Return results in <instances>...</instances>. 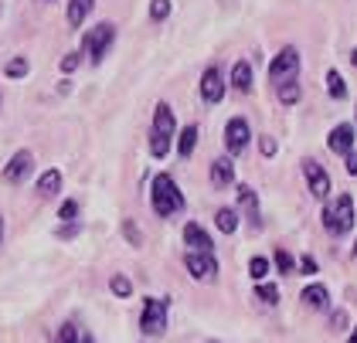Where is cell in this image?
I'll list each match as a JSON object with an SVG mask.
<instances>
[{
	"label": "cell",
	"mask_w": 357,
	"mask_h": 343,
	"mask_svg": "<svg viewBox=\"0 0 357 343\" xmlns=\"http://www.w3.org/2000/svg\"><path fill=\"white\" fill-rule=\"evenodd\" d=\"M327 235L333 238H344L354 231V221H357V208H354V197L351 194H337L333 201L324 204V214H320Z\"/></svg>",
	"instance_id": "cell-1"
},
{
	"label": "cell",
	"mask_w": 357,
	"mask_h": 343,
	"mask_svg": "<svg viewBox=\"0 0 357 343\" xmlns=\"http://www.w3.org/2000/svg\"><path fill=\"white\" fill-rule=\"evenodd\" d=\"M211 343H218V340H211Z\"/></svg>",
	"instance_id": "cell-45"
},
{
	"label": "cell",
	"mask_w": 357,
	"mask_h": 343,
	"mask_svg": "<svg viewBox=\"0 0 357 343\" xmlns=\"http://www.w3.org/2000/svg\"><path fill=\"white\" fill-rule=\"evenodd\" d=\"M55 343H82V340H79V330H75L72 323H65V326L58 330V340Z\"/></svg>",
	"instance_id": "cell-31"
},
{
	"label": "cell",
	"mask_w": 357,
	"mask_h": 343,
	"mask_svg": "<svg viewBox=\"0 0 357 343\" xmlns=\"http://www.w3.org/2000/svg\"><path fill=\"white\" fill-rule=\"evenodd\" d=\"M351 255H354V259H357V238H354V248H351Z\"/></svg>",
	"instance_id": "cell-41"
},
{
	"label": "cell",
	"mask_w": 357,
	"mask_h": 343,
	"mask_svg": "<svg viewBox=\"0 0 357 343\" xmlns=\"http://www.w3.org/2000/svg\"><path fill=\"white\" fill-rule=\"evenodd\" d=\"M31 170H34V153H31V150H17V153L10 157V163L3 167V181H7V184H24L31 177Z\"/></svg>",
	"instance_id": "cell-12"
},
{
	"label": "cell",
	"mask_w": 357,
	"mask_h": 343,
	"mask_svg": "<svg viewBox=\"0 0 357 343\" xmlns=\"http://www.w3.org/2000/svg\"><path fill=\"white\" fill-rule=\"evenodd\" d=\"M327 92H330V99H337V102L347 99V85H344V75H340L337 68L327 72Z\"/></svg>",
	"instance_id": "cell-23"
},
{
	"label": "cell",
	"mask_w": 357,
	"mask_h": 343,
	"mask_svg": "<svg viewBox=\"0 0 357 343\" xmlns=\"http://www.w3.org/2000/svg\"><path fill=\"white\" fill-rule=\"evenodd\" d=\"M351 61H354V68H357V48H354V52H351Z\"/></svg>",
	"instance_id": "cell-40"
},
{
	"label": "cell",
	"mask_w": 357,
	"mask_h": 343,
	"mask_svg": "<svg viewBox=\"0 0 357 343\" xmlns=\"http://www.w3.org/2000/svg\"><path fill=\"white\" fill-rule=\"evenodd\" d=\"M347 323H351V319H347L344 310H333V313H330V330H337V333H340V330H347Z\"/></svg>",
	"instance_id": "cell-33"
},
{
	"label": "cell",
	"mask_w": 357,
	"mask_h": 343,
	"mask_svg": "<svg viewBox=\"0 0 357 343\" xmlns=\"http://www.w3.org/2000/svg\"><path fill=\"white\" fill-rule=\"evenodd\" d=\"M38 3H52V0H38Z\"/></svg>",
	"instance_id": "cell-44"
},
{
	"label": "cell",
	"mask_w": 357,
	"mask_h": 343,
	"mask_svg": "<svg viewBox=\"0 0 357 343\" xmlns=\"http://www.w3.org/2000/svg\"><path fill=\"white\" fill-rule=\"evenodd\" d=\"M231 89H235V92H242V96H248V92H252V65H248V61H235V65H231Z\"/></svg>",
	"instance_id": "cell-17"
},
{
	"label": "cell",
	"mask_w": 357,
	"mask_h": 343,
	"mask_svg": "<svg viewBox=\"0 0 357 343\" xmlns=\"http://www.w3.org/2000/svg\"><path fill=\"white\" fill-rule=\"evenodd\" d=\"M208 177H211V184L218 187V190H225V187L235 184V163H231V157L211 160V170H208Z\"/></svg>",
	"instance_id": "cell-14"
},
{
	"label": "cell",
	"mask_w": 357,
	"mask_h": 343,
	"mask_svg": "<svg viewBox=\"0 0 357 343\" xmlns=\"http://www.w3.org/2000/svg\"><path fill=\"white\" fill-rule=\"evenodd\" d=\"M28 72H31L28 58H10V61L3 65V75H7V79H24Z\"/></svg>",
	"instance_id": "cell-25"
},
{
	"label": "cell",
	"mask_w": 357,
	"mask_h": 343,
	"mask_svg": "<svg viewBox=\"0 0 357 343\" xmlns=\"http://www.w3.org/2000/svg\"><path fill=\"white\" fill-rule=\"evenodd\" d=\"M184 241H188V252H215L211 235H208L197 221H188V224H184Z\"/></svg>",
	"instance_id": "cell-13"
},
{
	"label": "cell",
	"mask_w": 357,
	"mask_h": 343,
	"mask_svg": "<svg viewBox=\"0 0 357 343\" xmlns=\"http://www.w3.org/2000/svg\"><path fill=\"white\" fill-rule=\"evenodd\" d=\"M252 143V126H248L245 116H231L228 126H225V150L228 157H242Z\"/></svg>",
	"instance_id": "cell-6"
},
{
	"label": "cell",
	"mask_w": 357,
	"mask_h": 343,
	"mask_svg": "<svg viewBox=\"0 0 357 343\" xmlns=\"http://www.w3.org/2000/svg\"><path fill=\"white\" fill-rule=\"evenodd\" d=\"M58 218H61L65 224H72V221H79V204H75V201H65V204L58 208Z\"/></svg>",
	"instance_id": "cell-30"
},
{
	"label": "cell",
	"mask_w": 357,
	"mask_h": 343,
	"mask_svg": "<svg viewBox=\"0 0 357 343\" xmlns=\"http://www.w3.org/2000/svg\"><path fill=\"white\" fill-rule=\"evenodd\" d=\"M344 167H347V174H351V177H357V150L344 157Z\"/></svg>",
	"instance_id": "cell-38"
},
{
	"label": "cell",
	"mask_w": 357,
	"mask_h": 343,
	"mask_svg": "<svg viewBox=\"0 0 357 343\" xmlns=\"http://www.w3.org/2000/svg\"><path fill=\"white\" fill-rule=\"evenodd\" d=\"M167 313H170V299L160 296H146L143 299V313H139V330L146 337H164L167 333Z\"/></svg>",
	"instance_id": "cell-4"
},
{
	"label": "cell",
	"mask_w": 357,
	"mask_h": 343,
	"mask_svg": "<svg viewBox=\"0 0 357 343\" xmlns=\"http://www.w3.org/2000/svg\"><path fill=\"white\" fill-rule=\"evenodd\" d=\"M300 299L310 306V310H330V289L327 286H320V282H313V286H306V289L300 292Z\"/></svg>",
	"instance_id": "cell-16"
},
{
	"label": "cell",
	"mask_w": 357,
	"mask_h": 343,
	"mask_svg": "<svg viewBox=\"0 0 357 343\" xmlns=\"http://www.w3.org/2000/svg\"><path fill=\"white\" fill-rule=\"evenodd\" d=\"M170 10H174V3L170 0H150V21H167L170 17Z\"/></svg>",
	"instance_id": "cell-27"
},
{
	"label": "cell",
	"mask_w": 357,
	"mask_h": 343,
	"mask_svg": "<svg viewBox=\"0 0 357 343\" xmlns=\"http://www.w3.org/2000/svg\"><path fill=\"white\" fill-rule=\"evenodd\" d=\"M275 268H279V272H282V275H293V272H296V268H300V262H296V259H293V255H289V252H286V248H275Z\"/></svg>",
	"instance_id": "cell-24"
},
{
	"label": "cell",
	"mask_w": 357,
	"mask_h": 343,
	"mask_svg": "<svg viewBox=\"0 0 357 343\" xmlns=\"http://www.w3.org/2000/svg\"><path fill=\"white\" fill-rule=\"evenodd\" d=\"M225 92H228V79H225V72H221L218 65H208V68H204V75H201V99H204L208 106H218L221 99H225Z\"/></svg>",
	"instance_id": "cell-9"
},
{
	"label": "cell",
	"mask_w": 357,
	"mask_h": 343,
	"mask_svg": "<svg viewBox=\"0 0 357 343\" xmlns=\"http://www.w3.org/2000/svg\"><path fill=\"white\" fill-rule=\"evenodd\" d=\"M55 235H58V238H75V235H79V221H72V224H65V228H58Z\"/></svg>",
	"instance_id": "cell-37"
},
{
	"label": "cell",
	"mask_w": 357,
	"mask_h": 343,
	"mask_svg": "<svg viewBox=\"0 0 357 343\" xmlns=\"http://www.w3.org/2000/svg\"><path fill=\"white\" fill-rule=\"evenodd\" d=\"M92 7H96V0H68V24L82 27L85 17L92 14Z\"/></svg>",
	"instance_id": "cell-19"
},
{
	"label": "cell",
	"mask_w": 357,
	"mask_h": 343,
	"mask_svg": "<svg viewBox=\"0 0 357 343\" xmlns=\"http://www.w3.org/2000/svg\"><path fill=\"white\" fill-rule=\"evenodd\" d=\"M269 268H273V265H269V259H266V255H255V259L248 262V275H252L255 282H262V279L269 275Z\"/></svg>",
	"instance_id": "cell-26"
},
{
	"label": "cell",
	"mask_w": 357,
	"mask_h": 343,
	"mask_svg": "<svg viewBox=\"0 0 357 343\" xmlns=\"http://www.w3.org/2000/svg\"><path fill=\"white\" fill-rule=\"evenodd\" d=\"M235 197H238V208H242L245 218L252 221V228H259V224H262V218H259V194H255L248 184H238Z\"/></svg>",
	"instance_id": "cell-15"
},
{
	"label": "cell",
	"mask_w": 357,
	"mask_h": 343,
	"mask_svg": "<svg viewBox=\"0 0 357 343\" xmlns=\"http://www.w3.org/2000/svg\"><path fill=\"white\" fill-rule=\"evenodd\" d=\"M123 235H126V241H130V245H139V241H143V231H139L133 221H123Z\"/></svg>",
	"instance_id": "cell-32"
},
{
	"label": "cell",
	"mask_w": 357,
	"mask_h": 343,
	"mask_svg": "<svg viewBox=\"0 0 357 343\" xmlns=\"http://www.w3.org/2000/svg\"><path fill=\"white\" fill-rule=\"evenodd\" d=\"M296 75H300V52L289 45V48H282V52L273 58V65H269V82L282 85V82H293Z\"/></svg>",
	"instance_id": "cell-7"
},
{
	"label": "cell",
	"mask_w": 357,
	"mask_h": 343,
	"mask_svg": "<svg viewBox=\"0 0 357 343\" xmlns=\"http://www.w3.org/2000/svg\"><path fill=\"white\" fill-rule=\"evenodd\" d=\"M275 96H279V102H282V106H296V102H300V96H303L300 82L293 79V82H282V85H275Z\"/></svg>",
	"instance_id": "cell-22"
},
{
	"label": "cell",
	"mask_w": 357,
	"mask_h": 343,
	"mask_svg": "<svg viewBox=\"0 0 357 343\" xmlns=\"http://www.w3.org/2000/svg\"><path fill=\"white\" fill-rule=\"evenodd\" d=\"M0 241H3V218H0Z\"/></svg>",
	"instance_id": "cell-42"
},
{
	"label": "cell",
	"mask_w": 357,
	"mask_h": 343,
	"mask_svg": "<svg viewBox=\"0 0 357 343\" xmlns=\"http://www.w3.org/2000/svg\"><path fill=\"white\" fill-rule=\"evenodd\" d=\"M112 41H116V24L112 21H102L96 24L89 34H82V54H89L92 65H102V58L109 54Z\"/></svg>",
	"instance_id": "cell-5"
},
{
	"label": "cell",
	"mask_w": 357,
	"mask_h": 343,
	"mask_svg": "<svg viewBox=\"0 0 357 343\" xmlns=\"http://www.w3.org/2000/svg\"><path fill=\"white\" fill-rule=\"evenodd\" d=\"M109 289L116 292L119 299H130V296H133V282H130L126 275H112V279H109Z\"/></svg>",
	"instance_id": "cell-29"
},
{
	"label": "cell",
	"mask_w": 357,
	"mask_h": 343,
	"mask_svg": "<svg viewBox=\"0 0 357 343\" xmlns=\"http://www.w3.org/2000/svg\"><path fill=\"white\" fill-rule=\"evenodd\" d=\"M259 146H262V157H275V150H279V143H275L273 136H262Z\"/></svg>",
	"instance_id": "cell-36"
},
{
	"label": "cell",
	"mask_w": 357,
	"mask_h": 343,
	"mask_svg": "<svg viewBox=\"0 0 357 343\" xmlns=\"http://www.w3.org/2000/svg\"><path fill=\"white\" fill-rule=\"evenodd\" d=\"M347 343H357V326H354V330H351V340H347Z\"/></svg>",
	"instance_id": "cell-39"
},
{
	"label": "cell",
	"mask_w": 357,
	"mask_h": 343,
	"mask_svg": "<svg viewBox=\"0 0 357 343\" xmlns=\"http://www.w3.org/2000/svg\"><path fill=\"white\" fill-rule=\"evenodd\" d=\"M82 343H92V337H82Z\"/></svg>",
	"instance_id": "cell-43"
},
{
	"label": "cell",
	"mask_w": 357,
	"mask_h": 343,
	"mask_svg": "<svg viewBox=\"0 0 357 343\" xmlns=\"http://www.w3.org/2000/svg\"><path fill=\"white\" fill-rule=\"evenodd\" d=\"M215 224H218L221 235H235V231H238V211H235V208H218Z\"/></svg>",
	"instance_id": "cell-21"
},
{
	"label": "cell",
	"mask_w": 357,
	"mask_h": 343,
	"mask_svg": "<svg viewBox=\"0 0 357 343\" xmlns=\"http://www.w3.org/2000/svg\"><path fill=\"white\" fill-rule=\"evenodd\" d=\"M79 61H82V52H72L61 58V72H75L79 68Z\"/></svg>",
	"instance_id": "cell-34"
},
{
	"label": "cell",
	"mask_w": 357,
	"mask_h": 343,
	"mask_svg": "<svg viewBox=\"0 0 357 343\" xmlns=\"http://www.w3.org/2000/svg\"><path fill=\"white\" fill-rule=\"evenodd\" d=\"M184 265H188L191 279H197V282H215L218 279V259H215V252H188Z\"/></svg>",
	"instance_id": "cell-8"
},
{
	"label": "cell",
	"mask_w": 357,
	"mask_h": 343,
	"mask_svg": "<svg viewBox=\"0 0 357 343\" xmlns=\"http://www.w3.org/2000/svg\"><path fill=\"white\" fill-rule=\"evenodd\" d=\"M255 299L266 303V306H275V303H279V289L269 286V282H259V286H255Z\"/></svg>",
	"instance_id": "cell-28"
},
{
	"label": "cell",
	"mask_w": 357,
	"mask_h": 343,
	"mask_svg": "<svg viewBox=\"0 0 357 343\" xmlns=\"http://www.w3.org/2000/svg\"><path fill=\"white\" fill-rule=\"evenodd\" d=\"M150 204L160 218H174V214H181L188 208V197L181 194V187L170 174H157L153 184H150Z\"/></svg>",
	"instance_id": "cell-2"
},
{
	"label": "cell",
	"mask_w": 357,
	"mask_h": 343,
	"mask_svg": "<svg viewBox=\"0 0 357 343\" xmlns=\"http://www.w3.org/2000/svg\"><path fill=\"white\" fill-rule=\"evenodd\" d=\"M58 190H61V170L52 167V170H45V174L38 177V194H41V197H52Z\"/></svg>",
	"instance_id": "cell-20"
},
{
	"label": "cell",
	"mask_w": 357,
	"mask_h": 343,
	"mask_svg": "<svg viewBox=\"0 0 357 343\" xmlns=\"http://www.w3.org/2000/svg\"><path fill=\"white\" fill-rule=\"evenodd\" d=\"M303 177H306V187H310V194H313L317 201H327L330 197V174L313 157L303 160Z\"/></svg>",
	"instance_id": "cell-10"
},
{
	"label": "cell",
	"mask_w": 357,
	"mask_h": 343,
	"mask_svg": "<svg viewBox=\"0 0 357 343\" xmlns=\"http://www.w3.org/2000/svg\"><path fill=\"white\" fill-rule=\"evenodd\" d=\"M354 139H357L354 123H337L327 136V146L337 153V157H347V153H354Z\"/></svg>",
	"instance_id": "cell-11"
},
{
	"label": "cell",
	"mask_w": 357,
	"mask_h": 343,
	"mask_svg": "<svg viewBox=\"0 0 357 343\" xmlns=\"http://www.w3.org/2000/svg\"><path fill=\"white\" fill-rule=\"evenodd\" d=\"M194 150H197V126H184L181 136H177V157L191 160Z\"/></svg>",
	"instance_id": "cell-18"
},
{
	"label": "cell",
	"mask_w": 357,
	"mask_h": 343,
	"mask_svg": "<svg viewBox=\"0 0 357 343\" xmlns=\"http://www.w3.org/2000/svg\"><path fill=\"white\" fill-rule=\"evenodd\" d=\"M300 275H317V259L313 255H303L300 259Z\"/></svg>",
	"instance_id": "cell-35"
},
{
	"label": "cell",
	"mask_w": 357,
	"mask_h": 343,
	"mask_svg": "<svg viewBox=\"0 0 357 343\" xmlns=\"http://www.w3.org/2000/svg\"><path fill=\"white\" fill-rule=\"evenodd\" d=\"M174 132H177L174 109L167 106V102H157V109H153V130H150V153H153L157 160H164L167 153H170Z\"/></svg>",
	"instance_id": "cell-3"
}]
</instances>
